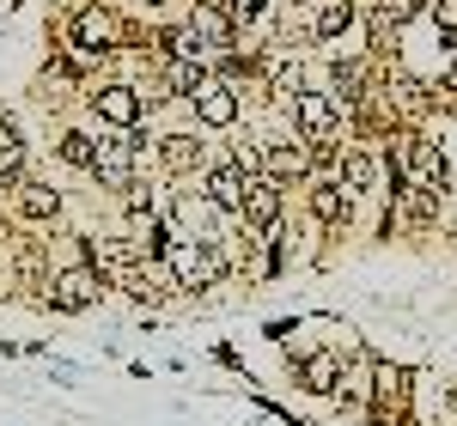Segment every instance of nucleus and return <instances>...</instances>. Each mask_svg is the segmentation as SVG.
Masks as SVG:
<instances>
[{
    "instance_id": "18",
    "label": "nucleus",
    "mask_w": 457,
    "mask_h": 426,
    "mask_svg": "<svg viewBox=\"0 0 457 426\" xmlns=\"http://www.w3.org/2000/svg\"><path fill=\"white\" fill-rule=\"evenodd\" d=\"M183 25H189V31L202 37V43H208L213 55L238 43V25H232V12H226V0H195V6L183 12Z\"/></svg>"
},
{
    "instance_id": "8",
    "label": "nucleus",
    "mask_w": 457,
    "mask_h": 426,
    "mask_svg": "<svg viewBox=\"0 0 457 426\" xmlns=\"http://www.w3.org/2000/svg\"><path fill=\"white\" fill-rule=\"evenodd\" d=\"M86 110H92V122L104 135H129V128L146 122V98L135 79H98V86H86Z\"/></svg>"
},
{
    "instance_id": "26",
    "label": "nucleus",
    "mask_w": 457,
    "mask_h": 426,
    "mask_svg": "<svg viewBox=\"0 0 457 426\" xmlns=\"http://www.w3.org/2000/svg\"><path fill=\"white\" fill-rule=\"evenodd\" d=\"M122 372H129L135 384H153V365H146V359H122Z\"/></svg>"
},
{
    "instance_id": "29",
    "label": "nucleus",
    "mask_w": 457,
    "mask_h": 426,
    "mask_svg": "<svg viewBox=\"0 0 457 426\" xmlns=\"http://www.w3.org/2000/svg\"><path fill=\"white\" fill-rule=\"evenodd\" d=\"M135 6H141V12H165L171 0H135Z\"/></svg>"
},
{
    "instance_id": "9",
    "label": "nucleus",
    "mask_w": 457,
    "mask_h": 426,
    "mask_svg": "<svg viewBox=\"0 0 457 426\" xmlns=\"http://www.w3.org/2000/svg\"><path fill=\"white\" fill-rule=\"evenodd\" d=\"M262 165H256V177H269V183H281V189H305V183L317 177V146L312 141H299L293 128L287 135H262Z\"/></svg>"
},
{
    "instance_id": "24",
    "label": "nucleus",
    "mask_w": 457,
    "mask_h": 426,
    "mask_svg": "<svg viewBox=\"0 0 457 426\" xmlns=\"http://www.w3.org/2000/svg\"><path fill=\"white\" fill-rule=\"evenodd\" d=\"M299 323H305V317H269V323H262V329H256V335H262L269 348H287V341L299 335Z\"/></svg>"
},
{
    "instance_id": "12",
    "label": "nucleus",
    "mask_w": 457,
    "mask_h": 426,
    "mask_svg": "<svg viewBox=\"0 0 457 426\" xmlns=\"http://www.w3.org/2000/svg\"><path fill=\"white\" fill-rule=\"evenodd\" d=\"M6 201H12V219H19L25 232H55V225L68 219V195H62L49 177H37V171L19 183Z\"/></svg>"
},
{
    "instance_id": "13",
    "label": "nucleus",
    "mask_w": 457,
    "mask_h": 426,
    "mask_svg": "<svg viewBox=\"0 0 457 426\" xmlns=\"http://www.w3.org/2000/svg\"><path fill=\"white\" fill-rule=\"evenodd\" d=\"M189 116H195V128H202V135H232V128L245 122V98L208 73V79L195 86V98H189Z\"/></svg>"
},
{
    "instance_id": "5",
    "label": "nucleus",
    "mask_w": 457,
    "mask_h": 426,
    "mask_svg": "<svg viewBox=\"0 0 457 426\" xmlns=\"http://www.w3.org/2000/svg\"><path fill=\"white\" fill-rule=\"evenodd\" d=\"M299 208H305V219H312L323 238H348L353 219H360V195H353L336 171H317V177L299 189Z\"/></svg>"
},
{
    "instance_id": "16",
    "label": "nucleus",
    "mask_w": 457,
    "mask_h": 426,
    "mask_svg": "<svg viewBox=\"0 0 457 426\" xmlns=\"http://www.w3.org/2000/svg\"><path fill=\"white\" fill-rule=\"evenodd\" d=\"M427 6H433V0H372V6H366V37H372V49H390L403 25L427 19Z\"/></svg>"
},
{
    "instance_id": "3",
    "label": "nucleus",
    "mask_w": 457,
    "mask_h": 426,
    "mask_svg": "<svg viewBox=\"0 0 457 426\" xmlns=\"http://www.w3.org/2000/svg\"><path fill=\"white\" fill-rule=\"evenodd\" d=\"M366 426H421L415 414V365L372 354V396H366Z\"/></svg>"
},
{
    "instance_id": "15",
    "label": "nucleus",
    "mask_w": 457,
    "mask_h": 426,
    "mask_svg": "<svg viewBox=\"0 0 457 426\" xmlns=\"http://www.w3.org/2000/svg\"><path fill=\"white\" fill-rule=\"evenodd\" d=\"M245 183L250 177L232 165V159H226V152H213V165L195 177V189L208 195V208L220 213V219H238V213H245Z\"/></svg>"
},
{
    "instance_id": "2",
    "label": "nucleus",
    "mask_w": 457,
    "mask_h": 426,
    "mask_svg": "<svg viewBox=\"0 0 457 426\" xmlns=\"http://www.w3.org/2000/svg\"><path fill=\"white\" fill-rule=\"evenodd\" d=\"M55 43H73V49H92V55H129V49H141V31H135V19L129 12H116L110 0H79L68 12V25L55 31Z\"/></svg>"
},
{
    "instance_id": "17",
    "label": "nucleus",
    "mask_w": 457,
    "mask_h": 426,
    "mask_svg": "<svg viewBox=\"0 0 457 426\" xmlns=\"http://www.w3.org/2000/svg\"><path fill=\"white\" fill-rule=\"evenodd\" d=\"M245 225H256V232H275V225H287V189L269 177H250L245 183V213H238Z\"/></svg>"
},
{
    "instance_id": "19",
    "label": "nucleus",
    "mask_w": 457,
    "mask_h": 426,
    "mask_svg": "<svg viewBox=\"0 0 457 426\" xmlns=\"http://www.w3.org/2000/svg\"><path fill=\"white\" fill-rule=\"evenodd\" d=\"M353 25H360V0H317L312 6V43L317 49H336Z\"/></svg>"
},
{
    "instance_id": "1",
    "label": "nucleus",
    "mask_w": 457,
    "mask_h": 426,
    "mask_svg": "<svg viewBox=\"0 0 457 426\" xmlns=\"http://www.w3.org/2000/svg\"><path fill=\"white\" fill-rule=\"evenodd\" d=\"M171 292H213V286H232V256H226V238H171L165 262L153 268Z\"/></svg>"
},
{
    "instance_id": "11",
    "label": "nucleus",
    "mask_w": 457,
    "mask_h": 426,
    "mask_svg": "<svg viewBox=\"0 0 457 426\" xmlns=\"http://www.w3.org/2000/svg\"><path fill=\"white\" fill-rule=\"evenodd\" d=\"M348 354H353V348H348ZM348 354H336V348H287V384L305 390V396H317V402H336Z\"/></svg>"
},
{
    "instance_id": "7",
    "label": "nucleus",
    "mask_w": 457,
    "mask_h": 426,
    "mask_svg": "<svg viewBox=\"0 0 457 426\" xmlns=\"http://www.w3.org/2000/svg\"><path fill=\"white\" fill-rule=\"evenodd\" d=\"M403 165H409V183L427 189L433 201H445V195L457 189V171H452L445 141H433V135H421V128H403Z\"/></svg>"
},
{
    "instance_id": "23",
    "label": "nucleus",
    "mask_w": 457,
    "mask_h": 426,
    "mask_svg": "<svg viewBox=\"0 0 457 426\" xmlns=\"http://www.w3.org/2000/svg\"><path fill=\"white\" fill-rule=\"evenodd\" d=\"M427 19H433V31H439V49H457V0H433Z\"/></svg>"
},
{
    "instance_id": "28",
    "label": "nucleus",
    "mask_w": 457,
    "mask_h": 426,
    "mask_svg": "<svg viewBox=\"0 0 457 426\" xmlns=\"http://www.w3.org/2000/svg\"><path fill=\"white\" fill-rule=\"evenodd\" d=\"M445 86L457 92V49H445Z\"/></svg>"
},
{
    "instance_id": "14",
    "label": "nucleus",
    "mask_w": 457,
    "mask_h": 426,
    "mask_svg": "<svg viewBox=\"0 0 457 426\" xmlns=\"http://www.w3.org/2000/svg\"><path fill=\"white\" fill-rule=\"evenodd\" d=\"M336 177L348 183L360 201L385 195V159H378V146H366V141H342V152H336Z\"/></svg>"
},
{
    "instance_id": "25",
    "label": "nucleus",
    "mask_w": 457,
    "mask_h": 426,
    "mask_svg": "<svg viewBox=\"0 0 457 426\" xmlns=\"http://www.w3.org/2000/svg\"><path fill=\"white\" fill-rule=\"evenodd\" d=\"M208 354H213V365H226V372H238V378H245V384H256V378H250V365H245V354H238V348H232V341H213Z\"/></svg>"
},
{
    "instance_id": "6",
    "label": "nucleus",
    "mask_w": 457,
    "mask_h": 426,
    "mask_svg": "<svg viewBox=\"0 0 457 426\" xmlns=\"http://www.w3.org/2000/svg\"><path fill=\"white\" fill-rule=\"evenodd\" d=\"M287 128H293L299 141H312V146H342L348 141V116H342V104H336L323 86H305V92L287 104Z\"/></svg>"
},
{
    "instance_id": "21",
    "label": "nucleus",
    "mask_w": 457,
    "mask_h": 426,
    "mask_svg": "<svg viewBox=\"0 0 457 426\" xmlns=\"http://www.w3.org/2000/svg\"><path fill=\"white\" fill-rule=\"evenodd\" d=\"M25 177H31V141L12 135V141H0V195H12Z\"/></svg>"
},
{
    "instance_id": "10",
    "label": "nucleus",
    "mask_w": 457,
    "mask_h": 426,
    "mask_svg": "<svg viewBox=\"0 0 457 426\" xmlns=\"http://www.w3.org/2000/svg\"><path fill=\"white\" fill-rule=\"evenodd\" d=\"M213 165V146L202 141V128H171L153 141V177L165 183H195Z\"/></svg>"
},
{
    "instance_id": "4",
    "label": "nucleus",
    "mask_w": 457,
    "mask_h": 426,
    "mask_svg": "<svg viewBox=\"0 0 457 426\" xmlns=\"http://www.w3.org/2000/svg\"><path fill=\"white\" fill-rule=\"evenodd\" d=\"M110 274L104 268H86V262H68V268H55L49 281H43V292H37V305L49 311V317H79V311H98L110 292Z\"/></svg>"
},
{
    "instance_id": "22",
    "label": "nucleus",
    "mask_w": 457,
    "mask_h": 426,
    "mask_svg": "<svg viewBox=\"0 0 457 426\" xmlns=\"http://www.w3.org/2000/svg\"><path fill=\"white\" fill-rule=\"evenodd\" d=\"M226 12H232V25H238V37H245V31H262V25H269L275 0H226Z\"/></svg>"
},
{
    "instance_id": "27",
    "label": "nucleus",
    "mask_w": 457,
    "mask_h": 426,
    "mask_svg": "<svg viewBox=\"0 0 457 426\" xmlns=\"http://www.w3.org/2000/svg\"><path fill=\"white\" fill-rule=\"evenodd\" d=\"M439 402H445V408H452V414H457V372H452V378H445V390H439Z\"/></svg>"
},
{
    "instance_id": "20",
    "label": "nucleus",
    "mask_w": 457,
    "mask_h": 426,
    "mask_svg": "<svg viewBox=\"0 0 457 426\" xmlns=\"http://www.w3.org/2000/svg\"><path fill=\"white\" fill-rule=\"evenodd\" d=\"M55 159L68 165L73 177H92V165H98V128H86V122H68V128L55 135Z\"/></svg>"
}]
</instances>
